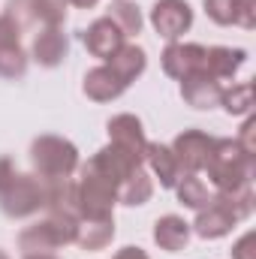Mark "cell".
Instances as JSON below:
<instances>
[{
	"label": "cell",
	"instance_id": "24",
	"mask_svg": "<svg viewBox=\"0 0 256 259\" xmlns=\"http://www.w3.org/2000/svg\"><path fill=\"white\" fill-rule=\"evenodd\" d=\"M106 18L127 36H139L142 33V27H145V15H142V6L136 3V0H112V6H109V12H106Z\"/></svg>",
	"mask_w": 256,
	"mask_h": 259
},
{
	"label": "cell",
	"instance_id": "25",
	"mask_svg": "<svg viewBox=\"0 0 256 259\" xmlns=\"http://www.w3.org/2000/svg\"><path fill=\"white\" fill-rule=\"evenodd\" d=\"M175 196H178V202L184 205V208H190V211H202L208 202H211V187L199 178V172H184L181 178H178V184H175Z\"/></svg>",
	"mask_w": 256,
	"mask_h": 259
},
{
	"label": "cell",
	"instance_id": "11",
	"mask_svg": "<svg viewBox=\"0 0 256 259\" xmlns=\"http://www.w3.org/2000/svg\"><path fill=\"white\" fill-rule=\"evenodd\" d=\"M181 172H202L208 157H211V148H214V136H208L205 130H184L175 136V142L169 145Z\"/></svg>",
	"mask_w": 256,
	"mask_h": 259
},
{
	"label": "cell",
	"instance_id": "35",
	"mask_svg": "<svg viewBox=\"0 0 256 259\" xmlns=\"http://www.w3.org/2000/svg\"><path fill=\"white\" fill-rule=\"evenodd\" d=\"M21 259H61V256H55V253H33V256H21Z\"/></svg>",
	"mask_w": 256,
	"mask_h": 259
},
{
	"label": "cell",
	"instance_id": "13",
	"mask_svg": "<svg viewBox=\"0 0 256 259\" xmlns=\"http://www.w3.org/2000/svg\"><path fill=\"white\" fill-rule=\"evenodd\" d=\"M81 42H84V49H88L91 58H97V61L106 64L109 58H115V55L124 49L127 36L103 15V18H94V21L88 24V30L81 33Z\"/></svg>",
	"mask_w": 256,
	"mask_h": 259
},
{
	"label": "cell",
	"instance_id": "20",
	"mask_svg": "<svg viewBox=\"0 0 256 259\" xmlns=\"http://www.w3.org/2000/svg\"><path fill=\"white\" fill-rule=\"evenodd\" d=\"M106 64L115 69V75L124 81V84H133L145 69H148V55H145V49L142 46H136V42H124V49L115 55V58H109Z\"/></svg>",
	"mask_w": 256,
	"mask_h": 259
},
{
	"label": "cell",
	"instance_id": "23",
	"mask_svg": "<svg viewBox=\"0 0 256 259\" xmlns=\"http://www.w3.org/2000/svg\"><path fill=\"white\" fill-rule=\"evenodd\" d=\"M115 241V217L112 220H78V235L75 244L81 250H103Z\"/></svg>",
	"mask_w": 256,
	"mask_h": 259
},
{
	"label": "cell",
	"instance_id": "2",
	"mask_svg": "<svg viewBox=\"0 0 256 259\" xmlns=\"http://www.w3.org/2000/svg\"><path fill=\"white\" fill-rule=\"evenodd\" d=\"M30 166H33L36 178L61 181V178H72L78 172L81 157H78V148L66 136L42 133L30 142Z\"/></svg>",
	"mask_w": 256,
	"mask_h": 259
},
{
	"label": "cell",
	"instance_id": "17",
	"mask_svg": "<svg viewBox=\"0 0 256 259\" xmlns=\"http://www.w3.org/2000/svg\"><path fill=\"white\" fill-rule=\"evenodd\" d=\"M124 91H127V84L115 75V69L109 64H97L81 78V94L91 103H115Z\"/></svg>",
	"mask_w": 256,
	"mask_h": 259
},
{
	"label": "cell",
	"instance_id": "19",
	"mask_svg": "<svg viewBox=\"0 0 256 259\" xmlns=\"http://www.w3.org/2000/svg\"><path fill=\"white\" fill-rule=\"evenodd\" d=\"M247 64V52L244 49H232V46H211L205 52V72L214 75L217 81H232L241 66Z\"/></svg>",
	"mask_w": 256,
	"mask_h": 259
},
{
	"label": "cell",
	"instance_id": "3",
	"mask_svg": "<svg viewBox=\"0 0 256 259\" xmlns=\"http://www.w3.org/2000/svg\"><path fill=\"white\" fill-rule=\"evenodd\" d=\"M78 235V217L69 214H46L42 220L24 226L15 238L21 256H33V253H55L61 247L75 244Z\"/></svg>",
	"mask_w": 256,
	"mask_h": 259
},
{
	"label": "cell",
	"instance_id": "31",
	"mask_svg": "<svg viewBox=\"0 0 256 259\" xmlns=\"http://www.w3.org/2000/svg\"><path fill=\"white\" fill-rule=\"evenodd\" d=\"M253 241H256V235L253 232H244L235 244H232V250H229V256L232 259H253L256 256V250H253Z\"/></svg>",
	"mask_w": 256,
	"mask_h": 259
},
{
	"label": "cell",
	"instance_id": "28",
	"mask_svg": "<svg viewBox=\"0 0 256 259\" xmlns=\"http://www.w3.org/2000/svg\"><path fill=\"white\" fill-rule=\"evenodd\" d=\"M232 3H235V0H202L205 15H208L214 24H220V27H229V24H232Z\"/></svg>",
	"mask_w": 256,
	"mask_h": 259
},
{
	"label": "cell",
	"instance_id": "5",
	"mask_svg": "<svg viewBox=\"0 0 256 259\" xmlns=\"http://www.w3.org/2000/svg\"><path fill=\"white\" fill-rule=\"evenodd\" d=\"M0 211L9 220H27L46 211V187L33 172H15V178L0 190Z\"/></svg>",
	"mask_w": 256,
	"mask_h": 259
},
{
	"label": "cell",
	"instance_id": "6",
	"mask_svg": "<svg viewBox=\"0 0 256 259\" xmlns=\"http://www.w3.org/2000/svg\"><path fill=\"white\" fill-rule=\"evenodd\" d=\"M3 12L21 30H27V27H64L66 21L64 0H6Z\"/></svg>",
	"mask_w": 256,
	"mask_h": 259
},
{
	"label": "cell",
	"instance_id": "26",
	"mask_svg": "<svg viewBox=\"0 0 256 259\" xmlns=\"http://www.w3.org/2000/svg\"><path fill=\"white\" fill-rule=\"evenodd\" d=\"M220 106L232 118H247L253 112V81H238L232 88H223Z\"/></svg>",
	"mask_w": 256,
	"mask_h": 259
},
{
	"label": "cell",
	"instance_id": "15",
	"mask_svg": "<svg viewBox=\"0 0 256 259\" xmlns=\"http://www.w3.org/2000/svg\"><path fill=\"white\" fill-rule=\"evenodd\" d=\"M142 163H145V169L151 172V178L163 190H175L178 178L184 175L181 166H178V160H175V154H172V148L163 145V142H148L145 154H142Z\"/></svg>",
	"mask_w": 256,
	"mask_h": 259
},
{
	"label": "cell",
	"instance_id": "36",
	"mask_svg": "<svg viewBox=\"0 0 256 259\" xmlns=\"http://www.w3.org/2000/svg\"><path fill=\"white\" fill-rule=\"evenodd\" d=\"M0 259H9V253H6V250H0Z\"/></svg>",
	"mask_w": 256,
	"mask_h": 259
},
{
	"label": "cell",
	"instance_id": "14",
	"mask_svg": "<svg viewBox=\"0 0 256 259\" xmlns=\"http://www.w3.org/2000/svg\"><path fill=\"white\" fill-rule=\"evenodd\" d=\"M30 61L46 69H55L69 58V36L64 33V27H39V33L30 42Z\"/></svg>",
	"mask_w": 256,
	"mask_h": 259
},
{
	"label": "cell",
	"instance_id": "10",
	"mask_svg": "<svg viewBox=\"0 0 256 259\" xmlns=\"http://www.w3.org/2000/svg\"><path fill=\"white\" fill-rule=\"evenodd\" d=\"M205 52H208V49L199 46V42L175 39V42H169V46L163 49V55H160L163 72H166L169 78L181 81V78H187V75H193V72L205 69Z\"/></svg>",
	"mask_w": 256,
	"mask_h": 259
},
{
	"label": "cell",
	"instance_id": "16",
	"mask_svg": "<svg viewBox=\"0 0 256 259\" xmlns=\"http://www.w3.org/2000/svg\"><path fill=\"white\" fill-rule=\"evenodd\" d=\"M106 133H109V145H118L130 154H145V145H148V136H145V127H142V118H136L133 112H121V115H112L109 124H106Z\"/></svg>",
	"mask_w": 256,
	"mask_h": 259
},
{
	"label": "cell",
	"instance_id": "12",
	"mask_svg": "<svg viewBox=\"0 0 256 259\" xmlns=\"http://www.w3.org/2000/svg\"><path fill=\"white\" fill-rule=\"evenodd\" d=\"M223 81H217L214 75H208L205 69H199V72H193L187 78H181V100L196 109V112H211V109H217L220 106V97H223Z\"/></svg>",
	"mask_w": 256,
	"mask_h": 259
},
{
	"label": "cell",
	"instance_id": "8",
	"mask_svg": "<svg viewBox=\"0 0 256 259\" xmlns=\"http://www.w3.org/2000/svg\"><path fill=\"white\" fill-rule=\"evenodd\" d=\"M81 166H88V169L97 172L100 178H106V181H112L115 187H121L130 175H133L139 166H145V163H142L139 154H130V151L118 148V145H106V148H100V151H97L88 163H81Z\"/></svg>",
	"mask_w": 256,
	"mask_h": 259
},
{
	"label": "cell",
	"instance_id": "34",
	"mask_svg": "<svg viewBox=\"0 0 256 259\" xmlns=\"http://www.w3.org/2000/svg\"><path fill=\"white\" fill-rule=\"evenodd\" d=\"M66 6H72V9H94L100 0H64Z\"/></svg>",
	"mask_w": 256,
	"mask_h": 259
},
{
	"label": "cell",
	"instance_id": "18",
	"mask_svg": "<svg viewBox=\"0 0 256 259\" xmlns=\"http://www.w3.org/2000/svg\"><path fill=\"white\" fill-rule=\"evenodd\" d=\"M154 244L166 253H181L187 244H190V223L181 217V214H163L154 220Z\"/></svg>",
	"mask_w": 256,
	"mask_h": 259
},
{
	"label": "cell",
	"instance_id": "33",
	"mask_svg": "<svg viewBox=\"0 0 256 259\" xmlns=\"http://www.w3.org/2000/svg\"><path fill=\"white\" fill-rule=\"evenodd\" d=\"M112 259H151V256H148L142 247H133V244H127V247H121V250H118Z\"/></svg>",
	"mask_w": 256,
	"mask_h": 259
},
{
	"label": "cell",
	"instance_id": "27",
	"mask_svg": "<svg viewBox=\"0 0 256 259\" xmlns=\"http://www.w3.org/2000/svg\"><path fill=\"white\" fill-rule=\"evenodd\" d=\"M27 66H30V55L21 42H12V46H0V78L6 81H18L27 75Z\"/></svg>",
	"mask_w": 256,
	"mask_h": 259
},
{
	"label": "cell",
	"instance_id": "7",
	"mask_svg": "<svg viewBox=\"0 0 256 259\" xmlns=\"http://www.w3.org/2000/svg\"><path fill=\"white\" fill-rule=\"evenodd\" d=\"M193 18L196 15L187 0H154V6L148 12V24L166 42L184 39V33L193 27Z\"/></svg>",
	"mask_w": 256,
	"mask_h": 259
},
{
	"label": "cell",
	"instance_id": "22",
	"mask_svg": "<svg viewBox=\"0 0 256 259\" xmlns=\"http://www.w3.org/2000/svg\"><path fill=\"white\" fill-rule=\"evenodd\" d=\"M154 196V178L145 166H139L127 181L118 187V205H127V208H139V205H148Z\"/></svg>",
	"mask_w": 256,
	"mask_h": 259
},
{
	"label": "cell",
	"instance_id": "1",
	"mask_svg": "<svg viewBox=\"0 0 256 259\" xmlns=\"http://www.w3.org/2000/svg\"><path fill=\"white\" fill-rule=\"evenodd\" d=\"M202 172L208 175V184L214 187V193H232L244 184H253L256 157L247 154L235 139H214L211 157Z\"/></svg>",
	"mask_w": 256,
	"mask_h": 259
},
{
	"label": "cell",
	"instance_id": "32",
	"mask_svg": "<svg viewBox=\"0 0 256 259\" xmlns=\"http://www.w3.org/2000/svg\"><path fill=\"white\" fill-rule=\"evenodd\" d=\"M15 172H18V169H15V163H12V157L3 154V157H0V190L15 178Z\"/></svg>",
	"mask_w": 256,
	"mask_h": 259
},
{
	"label": "cell",
	"instance_id": "30",
	"mask_svg": "<svg viewBox=\"0 0 256 259\" xmlns=\"http://www.w3.org/2000/svg\"><path fill=\"white\" fill-rule=\"evenodd\" d=\"M253 133H256V118H253V115H247V118H244V124H241V133L235 136V142H238V145H241L247 154H253V157H256Z\"/></svg>",
	"mask_w": 256,
	"mask_h": 259
},
{
	"label": "cell",
	"instance_id": "29",
	"mask_svg": "<svg viewBox=\"0 0 256 259\" xmlns=\"http://www.w3.org/2000/svg\"><path fill=\"white\" fill-rule=\"evenodd\" d=\"M232 24L253 30L256 24V0H235L232 3Z\"/></svg>",
	"mask_w": 256,
	"mask_h": 259
},
{
	"label": "cell",
	"instance_id": "9",
	"mask_svg": "<svg viewBox=\"0 0 256 259\" xmlns=\"http://www.w3.org/2000/svg\"><path fill=\"white\" fill-rule=\"evenodd\" d=\"M238 223L241 220L232 214V208L223 202V196L214 193L211 202L202 211H196V220L190 223V229H193V235H199L205 241H217V238H226Z\"/></svg>",
	"mask_w": 256,
	"mask_h": 259
},
{
	"label": "cell",
	"instance_id": "4",
	"mask_svg": "<svg viewBox=\"0 0 256 259\" xmlns=\"http://www.w3.org/2000/svg\"><path fill=\"white\" fill-rule=\"evenodd\" d=\"M75 205H78V220H112L118 205V187L91 172L88 166H78Z\"/></svg>",
	"mask_w": 256,
	"mask_h": 259
},
{
	"label": "cell",
	"instance_id": "21",
	"mask_svg": "<svg viewBox=\"0 0 256 259\" xmlns=\"http://www.w3.org/2000/svg\"><path fill=\"white\" fill-rule=\"evenodd\" d=\"M42 187H46V214H69V217H78V205H75V178L42 181Z\"/></svg>",
	"mask_w": 256,
	"mask_h": 259
}]
</instances>
